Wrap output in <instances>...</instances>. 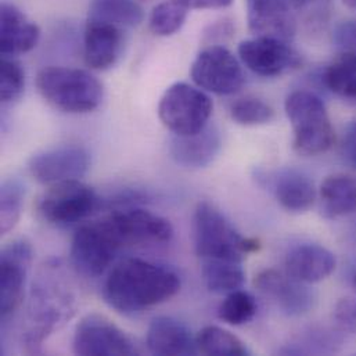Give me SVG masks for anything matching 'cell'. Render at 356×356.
Segmentation results:
<instances>
[{
    "mask_svg": "<svg viewBox=\"0 0 356 356\" xmlns=\"http://www.w3.org/2000/svg\"><path fill=\"white\" fill-rule=\"evenodd\" d=\"M195 346H197V351L202 355H250L248 348L237 336L218 326L204 327L195 336Z\"/></svg>",
    "mask_w": 356,
    "mask_h": 356,
    "instance_id": "26",
    "label": "cell"
},
{
    "mask_svg": "<svg viewBox=\"0 0 356 356\" xmlns=\"http://www.w3.org/2000/svg\"><path fill=\"white\" fill-rule=\"evenodd\" d=\"M88 19L134 28L143 22L145 10L135 0H92Z\"/></svg>",
    "mask_w": 356,
    "mask_h": 356,
    "instance_id": "25",
    "label": "cell"
},
{
    "mask_svg": "<svg viewBox=\"0 0 356 356\" xmlns=\"http://www.w3.org/2000/svg\"><path fill=\"white\" fill-rule=\"evenodd\" d=\"M36 88L50 106L68 114L90 113L103 102V85L85 70L46 67L36 75Z\"/></svg>",
    "mask_w": 356,
    "mask_h": 356,
    "instance_id": "2",
    "label": "cell"
},
{
    "mask_svg": "<svg viewBox=\"0 0 356 356\" xmlns=\"http://www.w3.org/2000/svg\"><path fill=\"white\" fill-rule=\"evenodd\" d=\"M147 348L152 354L160 356L195 355V337L190 329L171 316L153 319L146 336Z\"/></svg>",
    "mask_w": 356,
    "mask_h": 356,
    "instance_id": "20",
    "label": "cell"
},
{
    "mask_svg": "<svg viewBox=\"0 0 356 356\" xmlns=\"http://www.w3.org/2000/svg\"><path fill=\"white\" fill-rule=\"evenodd\" d=\"M190 76L200 89L218 96L233 95L244 83L241 64L220 44H211L198 53L191 64Z\"/></svg>",
    "mask_w": 356,
    "mask_h": 356,
    "instance_id": "8",
    "label": "cell"
},
{
    "mask_svg": "<svg viewBox=\"0 0 356 356\" xmlns=\"http://www.w3.org/2000/svg\"><path fill=\"white\" fill-rule=\"evenodd\" d=\"M234 0H186L190 10H219L233 4Z\"/></svg>",
    "mask_w": 356,
    "mask_h": 356,
    "instance_id": "37",
    "label": "cell"
},
{
    "mask_svg": "<svg viewBox=\"0 0 356 356\" xmlns=\"http://www.w3.org/2000/svg\"><path fill=\"white\" fill-rule=\"evenodd\" d=\"M325 85L333 93L356 99V54L341 51L325 70Z\"/></svg>",
    "mask_w": 356,
    "mask_h": 356,
    "instance_id": "27",
    "label": "cell"
},
{
    "mask_svg": "<svg viewBox=\"0 0 356 356\" xmlns=\"http://www.w3.org/2000/svg\"><path fill=\"white\" fill-rule=\"evenodd\" d=\"M201 275L207 289L216 294L240 290L245 283V272L240 261L201 259Z\"/></svg>",
    "mask_w": 356,
    "mask_h": 356,
    "instance_id": "24",
    "label": "cell"
},
{
    "mask_svg": "<svg viewBox=\"0 0 356 356\" xmlns=\"http://www.w3.org/2000/svg\"><path fill=\"white\" fill-rule=\"evenodd\" d=\"M32 259V248L24 240L10 243L0 258V315L7 318L19 305Z\"/></svg>",
    "mask_w": 356,
    "mask_h": 356,
    "instance_id": "13",
    "label": "cell"
},
{
    "mask_svg": "<svg viewBox=\"0 0 356 356\" xmlns=\"http://www.w3.org/2000/svg\"><path fill=\"white\" fill-rule=\"evenodd\" d=\"M211 97L198 86L178 82L170 86L159 104L161 122L174 135H195L208 127L212 114Z\"/></svg>",
    "mask_w": 356,
    "mask_h": 356,
    "instance_id": "6",
    "label": "cell"
},
{
    "mask_svg": "<svg viewBox=\"0 0 356 356\" xmlns=\"http://www.w3.org/2000/svg\"><path fill=\"white\" fill-rule=\"evenodd\" d=\"M341 152L344 156V160L347 161V164H350L353 168L356 170V122H353L346 134H344V139H343V146H341Z\"/></svg>",
    "mask_w": 356,
    "mask_h": 356,
    "instance_id": "36",
    "label": "cell"
},
{
    "mask_svg": "<svg viewBox=\"0 0 356 356\" xmlns=\"http://www.w3.org/2000/svg\"><path fill=\"white\" fill-rule=\"evenodd\" d=\"M71 300L50 280H40L32 291L26 346L35 350L58 325L71 318Z\"/></svg>",
    "mask_w": 356,
    "mask_h": 356,
    "instance_id": "9",
    "label": "cell"
},
{
    "mask_svg": "<svg viewBox=\"0 0 356 356\" xmlns=\"http://www.w3.org/2000/svg\"><path fill=\"white\" fill-rule=\"evenodd\" d=\"M284 110L293 128V147L301 156H319L334 143V129L323 100L312 92H291Z\"/></svg>",
    "mask_w": 356,
    "mask_h": 356,
    "instance_id": "4",
    "label": "cell"
},
{
    "mask_svg": "<svg viewBox=\"0 0 356 356\" xmlns=\"http://www.w3.org/2000/svg\"><path fill=\"white\" fill-rule=\"evenodd\" d=\"M90 167L89 153L79 146H60L35 154L28 164L31 175L42 184L83 178Z\"/></svg>",
    "mask_w": 356,
    "mask_h": 356,
    "instance_id": "12",
    "label": "cell"
},
{
    "mask_svg": "<svg viewBox=\"0 0 356 356\" xmlns=\"http://www.w3.org/2000/svg\"><path fill=\"white\" fill-rule=\"evenodd\" d=\"M333 43L341 51L356 54V19L341 21L333 32Z\"/></svg>",
    "mask_w": 356,
    "mask_h": 356,
    "instance_id": "34",
    "label": "cell"
},
{
    "mask_svg": "<svg viewBox=\"0 0 356 356\" xmlns=\"http://www.w3.org/2000/svg\"><path fill=\"white\" fill-rule=\"evenodd\" d=\"M248 29L255 36L290 42L297 31L290 0H247Z\"/></svg>",
    "mask_w": 356,
    "mask_h": 356,
    "instance_id": "15",
    "label": "cell"
},
{
    "mask_svg": "<svg viewBox=\"0 0 356 356\" xmlns=\"http://www.w3.org/2000/svg\"><path fill=\"white\" fill-rule=\"evenodd\" d=\"M25 187L18 179H7L0 188V232L8 233L21 216Z\"/></svg>",
    "mask_w": 356,
    "mask_h": 356,
    "instance_id": "30",
    "label": "cell"
},
{
    "mask_svg": "<svg viewBox=\"0 0 356 356\" xmlns=\"http://www.w3.org/2000/svg\"><path fill=\"white\" fill-rule=\"evenodd\" d=\"M190 8L186 0H165L157 4L150 14V29L159 36H171L180 31Z\"/></svg>",
    "mask_w": 356,
    "mask_h": 356,
    "instance_id": "28",
    "label": "cell"
},
{
    "mask_svg": "<svg viewBox=\"0 0 356 356\" xmlns=\"http://www.w3.org/2000/svg\"><path fill=\"white\" fill-rule=\"evenodd\" d=\"M125 245L167 243L174 236L171 222L142 208H128L111 213Z\"/></svg>",
    "mask_w": 356,
    "mask_h": 356,
    "instance_id": "16",
    "label": "cell"
},
{
    "mask_svg": "<svg viewBox=\"0 0 356 356\" xmlns=\"http://www.w3.org/2000/svg\"><path fill=\"white\" fill-rule=\"evenodd\" d=\"M25 88V74L14 57L3 56L0 64V100L11 103L21 97Z\"/></svg>",
    "mask_w": 356,
    "mask_h": 356,
    "instance_id": "32",
    "label": "cell"
},
{
    "mask_svg": "<svg viewBox=\"0 0 356 356\" xmlns=\"http://www.w3.org/2000/svg\"><path fill=\"white\" fill-rule=\"evenodd\" d=\"M122 46V28L88 19L83 32V58L89 68L97 71L111 68L120 58Z\"/></svg>",
    "mask_w": 356,
    "mask_h": 356,
    "instance_id": "17",
    "label": "cell"
},
{
    "mask_svg": "<svg viewBox=\"0 0 356 356\" xmlns=\"http://www.w3.org/2000/svg\"><path fill=\"white\" fill-rule=\"evenodd\" d=\"M194 250L201 259L240 261L259 250L255 238L243 237L212 204L202 201L193 216Z\"/></svg>",
    "mask_w": 356,
    "mask_h": 356,
    "instance_id": "3",
    "label": "cell"
},
{
    "mask_svg": "<svg viewBox=\"0 0 356 356\" xmlns=\"http://www.w3.org/2000/svg\"><path fill=\"white\" fill-rule=\"evenodd\" d=\"M40 29L15 4L0 6V50L1 56H19L31 51L39 42Z\"/></svg>",
    "mask_w": 356,
    "mask_h": 356,
    "instance_id": "19",
    "label": "cell"
},
{
    "mask_svg": "<svg viewBox=\"0 0 356 356\" xmlns=\"http://www.w3.org/2000/svg\"><path fill=\"white\" fill-rule=\"evenodd\" d=\"M179 290L180 279L171 268L129 258L111 269L104 282L103 296L111 308L135 315L171 300Z\"/></svg>",
    "mask_w": 356,
    "mask_h": 356,
    "instance_id": "1",
    "label": "cell"
},
{
    "mask_svg": "<svg viewBox=\"0 0 356 356\" xmlns=\"http://www.w3.org/2000/svg\"><path fill=\"white\" fill-rule=\"evenodd\" d=\"M76 355L131 356L136 348L131 339L111 321L102 315H88L76 326L72 340Z\"/></svg>",
    "mask_w": 356,
    "mask_h": 356,
    "instance_id": "10",
    "label": "cell"
},
{
    "mask_svg": "<svg viewBox=\"0 0 356 356\" xmlns=\"http://www.w3.org/2000/svg\"><path fill=\"white\" fill-rule=\"evenodd\" d=\"M322 213L327 219H339L356 211V179L334 174L325 179L319 190Z\"/></svg>",
    "mask_w": 356,
    "mask_h": 356,
    "instance_id": "23",
    "label": "cell"
},
{
    "mask_svg": "<svg viewBox=\"0 0 356 356\" xmlns=\"http://www.w3.org/2000/svg\"><path fill=\"white\" fill-rule=\"evenodd\" d=\"M230 117L234 122L245 127L264 125L273 120V108L261 99L244 97L234 102L230 107Z\"/></svg>",
    "mask_w": 356,
    "mask_h": 356,
    "instance_id": "31",
    "label": "cell"
},
{
    "mask_svg": "<svg viewBox=\"0 0 356 356\" xmlns=\"http://www.w3.org/2000/svg\"><path fill=\"white\" fill-rule=\"evenodd\" d=\"M334 321L340 329L356 334V297H347L337 302Z\"/></svg>",
    "mask_w": 356,
    "mask_h": 356,
    "instance_id": "35",
    "label": "cell"
},
{
    "mask_svg": "<svg viewBox=\"0 0 356 356\" xmlns=\"http://www.w3.org/2000/svg\"><path fill=\"white\" fill-rule=\"evenodd\" d=\"M127 247L111 215L82 225L71 243V261L75 269L88 276L103 275L121 248Z\"/></svg>",
    "mask_w": 356,
    "mask_h": 356,
    "instance_id": "5",
    "label": "cell"
},
{
    "mask_svg": "<svg viewBox=\"0 0 356 356\" xmlns=\"http://www.w3.org/2000/svg\"><path fill=\"white\" fill-rule=\"evenodd\" d=\"M100 205L96 191L81 180L51 184L38 201L39 215L51 225L67 226L90 216Z\"/></svg>",
    "mask_w": 356,
    "mask_h": 356,
    "instance_id": "7",
    "label": "cell"
},
{
    "mask_svg": "<svg viewBox=\"0 0 356 356\" xmlns=\"http://www.w3.org/2000/svg\"><path fill=\"white\" fill-rule=\"evenodd\" d=\"M237 50L241 63L251 72L265 78L284 75L301 64V56L290 42L276 38L255 36L243 40Z\"/></svg>",
    "mask_w": 356,
    "mask_h": 356,
    "instance_id": "11",
    "label": "cell"
},
{
    "mask_svg": "<svg viewBox=\"0 0 356 356\" xmlns=\"http://www.w3.org/2000/svg\"><path fill=\"white\" fill-rule=\"evenodd\" d=\"M220 134L208 125L195 135H174L170 143L172 160L183 168L198 170L209 165L220 150Z\"/></svg>",
    "mask_w": 356,
    "mask_h": 356,
    "instance_id": "21",
    "label": "cell"
},
{
    "mask_svg": "<svg viewBox=\"0 0 356 356\" xmlns=\"http://www.w3.org/2000/svg\"><path fill=\"white\" fill-rule=\"evenodd\" d=\"M254 283L265 297L289 316H300L314 305V294L309 287L286 272L266 269L255 277Z\"/></svg>",
    "mask_w": 356,
    "mask_h": 356,
    "instance_id": "14",
    "label": "cell"
},
{
    "mask_svg": "<svg viewBox=\"0 0 356 356\" xmlns=\"http://www.w3.org/2000/svg\"><path fill=\"white\" fill-rule=\"evenodd\" d=\"M264 180L268 181L277 202L289 212H305L315 202V184L300 171L283 170L269 177L265 175Z\"/></svg>",
    "mask_w": 356,
    "mask_h": 356,
    "instance_id": "22",
    "label": "cell"
},
{
    "mask_svg": "<svg viewBox=\"0 0 356 356\" xmlns=\"http://www.w3.org/2000/svg\"><path fill=\"white\" fill-rule=\"evenodd\" d=\"M344 3L351 7V8H355L356 10V0H344Z\"/></svg>",
    "mask_w": 356,
    "mask_h": 356,
    "instance_id": "38",
    "label": "cell"
},
{
    "mask_svg": "<svg viewBox=\"0 0 356 356\" xmlns=\"http://www.w3.org/2000/svg\"><path fill=\"white\" fill-rule=\"evenodd\" d=\"M293 10L307 24L318 26L329 21L333 0H290Z\"/></svg>",
    "mask_w": 356,
    "mask_h": 356,
    "instance_id": "33",
    "label": "cell"
},
{
    "mask_svg": "<svg viewBox=\"0 0 356 356\" xmlns=\"http://www.w3.org/2000/svg\"><path fill=\"white\" fill-rule=\"evenodd\" d=\"M353 286H354V289H355L356 291V272L354 273V277H353Z\"/></svg>",
    "mask_w": 356,
    "mask_h": 356,
    "instance_id": "39",
    "label": "cell"
},
{
    "mask_svg": "<svg viewBox=\"0 0 356 356\" xmlns=\"http://www.w3.org/2000/svg\"><path fill=\"white\" fill-rule=\"evenodd\" d=\"M284 265L289 276L305 284H312L327 279L334 272L337 261L326 247L302 243L287 252Z\"/></svg>",
    "mask_w": 356,
    "mask_h": 356,
    "instance_id": "18",
    "label": "cell"
},
{
    "mask_svg": "<svg viewBox=\"0 0 356 356\" xmlns=\"http://www.w3.org/2000/svg\"><path fill=\"white\" fill-rule=\"evenodd\" d=\"M257 315L255 298L244 291L236 290L226 296L218 308V318L232 326H241L254 319Z\"/></svg>",
    "mask_w": 356,
    "mask_h": 356,
    "instance_id": "29",
    "label": "cell"
}]
</instances>
